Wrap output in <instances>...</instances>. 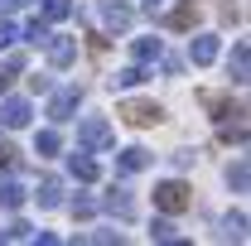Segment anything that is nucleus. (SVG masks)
Wrapping results in <instances>:
<instances>
[{"label": "nucleus", "mask_w": 251, "mask_h": 246, "mask_svg": "<svg viewBox=\"0 0 251 246\" xmlns=\"http://www.w3.org/2000/svg\"><path fill=\"white\" fill-rule=\"evenodd\" d=\"M188 58L198 63V68H208V63L218 58V39H213V34H198V39L188 44Z\"/></svg>", "instance_id": "nucleus-12"}, {"label": "nucleus", "mask_w": 251, "mask_h": 246, "mask_svg": "<svg viewBox=\"0 0 251 246\" xmlns=\"http://www.w3.org/2000/svg\"><path fill=\"white\" fill-rule=\"evenodd\" d=\"M15 73H25V53H10V58L0 63V92L15 82Z\"/></svg>", "instance_id": "nucleus-21"}, {"label": "nucleus", "mask_w": 251, "mask_h": 246, "mask_svg": "<svg viewBox=\"0 0 251 246\" xmlns=\"http://www.w3.org/2000/svg\"><path fill=\"white\" fill-rule=\"evenodd\" d=\"M44 49H49V63L53 68H68V63L77 58V39H63V34H49Z\"/></svg>", "instance_id": "nucleus-7"}, {"label": "nucleus", "mask_w": 251, "mask_h": 246, "mask_svg": "<svg viewBox=\"0 0 251 246\" xmlns=\"http://www.w3.org/2000/svg\"><path fill=\"white\" fill-rule=\"evenodd\" d=\"M150 15H155V10H150ZM155 25H164V29H193V25H198V5L184 0V5H174L169 15H155Z\"/></svg>", "instance_id": "nucleus-5"}, {"label": "nucleus", "mask_w": 251, "mask_h": 246, "mask_svg": "<svg viewBox=\"0 0 251 246\" xmlns=\"http://www.w3.org/2000/svg\"><path fill=\"white\" fill-rule=\"evenodd\" d=\"M208 111H213L218 121H227V116H242V106H232L227 97H208Z\"/></svg>", "instance_id": "nucleus-24"}, {"label": "nucleus", "mask_w": 251, "mask_h": 246, "mask_svg": "<svg viewBox=\"0 0 251 246\" xmlns=\"http://www.w3.org/2000/svg\"><path fill=\"white\" fill-rule=\"evenodd\" d=\"M126 125H155V121H164V111H159L155 101H121V111H116Z\"/></svg>", "instance_id": "nucleus-3"}, {"label": "nucleus", "mask_w": 251, "mask_h": 246, "mask_svg": "<svg viewBox=\"0 0 251 246\" xmlns=\"http://www.w3.org/2000/svg\"><path fill=\"white\" fill-rule=\"evenodd\" d=\"M25 184H15V179H0V208L5 213H15V208H25Z\"/></svg>", "instance_id": "nucleus-13"}, {"label": "nucleus", "mask_w": 251, "mask_h": 246, "mask_svg": "<svg viewBox=\"0 0 251 246\" xmlns=\"http://www.w3.org/2000/svg\"><path fill=\"white\" fill-rule=\"evenodd\" d=\"M29 116H34V106L25 101V97H5V101H0V121L10 125V130H20V125H29Z\"/></svg>", "instance_id": "nucleus-6"}, {"label": "nucleus", "mask_w": 251, "mask_h": 246, "mask_svg": "<svg viewBox=\"0 0 251 246\" xmlns=\"http://www.w3.org/2000/svg\"><path fill=\"white\" fill-rule=\"evenodd\" d=\"M34 198H39V208H58L63 203V184L58 179H44V184L34 188Z\"/></svg>", "instance_id": "nucleus-18"}, {"label": "nucleus", "mask_w": 251, "mask_h": 246, "mask_svg": "<svg viewBox=\"0 0 251 246\" xmlns=\"http://www.w3.org/2000/svg\"><path fill=\"white\" fill-rule=\"evenodd\" d=\"M247 179H251V169H247V159H237L232 169H227V184L237 188V193H247Z\"/></svg>", "instance_id": "nucleus-25"}, {"label": "nucleus", "mask_w": 251, "mask_h": 246, "mask_svg": "<svg viewBox=\"0 0 251 246\" xmlns=\"http://www.w3.org/2000/svg\"><path fill=\"white\" fill-rule=\"evenodd\" d=\"M101 20H106V29L126 34V29H130V20H135V15H130V5H126V0H101Z\"/></svg>", "instance_id": "nucleus-9"}, {"label": "nucleus", "mask_w": 251, "mask_h": 246, "mask_svg": "<svg viewBox=\"0 0 251 246\" xmlns=\"http://www.w3.org/2000/svg\"><path fill=\"white\" fill-rule=\"evenodd\" d=\"M29 222H20V217H15V222H10V227H0V242H29Z\"/></svg>", "instance_id": "nucleus-23"}, {"label": "nucleus", "mask_w": 251, "mask_h": 246, "mask_svg": "<svg viewBox=\"0 0 251 246\" xmlns=\"http://www.w3.org/2000/svg\"><path fill=\"white\" fill-rule=\"evenodd\" d=\"M140 82H145V63H130V68H121V73L111 77V87H121V92L140 87Z\"/></svg>", "instance_id": "nucleus-16"}, {"label": "nucleus", "mask_w": 251, "mask_h": 246, "mask_svg": "<svg viewBox=\"0 0 251 246\" xmlns=\"http://www.w3.org/2000/svg\"><path fill=\"white\" fill-rule=\"evenodd\" d=\"M20 39H25V44H39V49H44V39H49V20H39V15H34L29 25H20Z\"/></svg>", "instance_id": "nucleus-19"}, {"label": "nucleus", "mask_w": 251, "mask_h": 246, "mask_svg": "<svg viewBox=\"0 0 251 246\" xmlns=\"http://www.w3.org/2000/svg\"><path fill=\"white\" fill-rule=\"evenodd\" d=\"M155 5H159V0H145V10H155Z\"/></svg>", "instance_id": "nucleus-31"}, {"label": "nucleus", "mask_w": 251, "mask_h": 246, "mask_svg": "<svg viewBox=\"0 0 251 246\" xmlns=\"http://www.w3.org/2000/svg\"><path fill=\"white\" fill-rule=\"evenodd\" d=\"M15 39H20V25L15 20H0V49H10Z\"/></svg>", "instance_id": "nucleus-29"}, {"label": "nucleus", "mask_w": 251, "mask_h": 246, "mask_svg": "<svg viewBox=\"0 0 251 246\" xmlns=\"http://www.w3.org/2000/svg\"><path fill=\"white\" fill-rule=\"evenodd\" d=\"M68 15H73L68 0H44V5H39V20H49V25H53V20H68Z\"/></svg>", "instance_id": "nucleus-20"}, {"label": "nucleus", "mask_w": 251, "mask_h": 246, "mask_svg": "<svg viewBox=\"0 0 251 246\" xmlns=\"http://www.w3.org/2000/svg\"><path fill=\"white\" fill-rule=\"evenodd\" d=\"M15 5H20V0H0V15H10V10H15Z\"/></svg>", "instance_id": "nucleus-30"}, {"label": "nucleus", "mask_w": 251, "mask_h": 246, "mask_svg": "<svg viewBox=\"0 0 251 246\" xmlns=\"http://www.w3.org/2000/svg\"><path fill=\"white\" fill-rule=\"evenodd\" d=\"M145 164H150V150H140V145H130V150H121L116 154V174H140V169H145Z\"/></svg>", "instance_id": "nucleus-11"}, {"label": "nucleus", "mask_w": 251, "mask_h": 246, "mask_svg": "<svg viewBox=\"0 0 251 246\" xmlns=\"http://www.w3.org/2000/svg\"><path fill=\"white\" fill-rule=\"evenodd\" d=\"M58 150H63L58 130H39V135H34V154H39V159H53Z\"/></svg>", "instance_id": "nucleus-17"}, {"label": "nucleus", "mask_w": 251, "mask_h": 246, "mask_svg": "<svg viewBox=\"0 0 251 246\" xmlns=\"http://www.w3.org/2000/svg\"><path fill=\"white\" fill-rule=\"evenodd\" d=\"M150 242H179V227H174L169 217H155V222H150Z\"/></svg>", "instance_id": "nucleus-22"}, {"label": "nucleus", "mask_w": 251, "mask_h": 246, "mask_svg": "<svg viewBox=\"0 0 251 246\" xmlns=\"http://www.w3.org/2000/svg\"><path fill=\"white\" fill-rule=\"evenodd\" d=\"M218 135H222V145H247V121H237V125H222Z\"/></svg>", "instance_id": "nucleus-26"}, {"label": "nucleus", "mask_w": 251, "mask_h": 246, "mask_svg": "<svg viewBox=\"0 0 251 246\" xmlns=\"http://www.w3.org/2000/svg\"><path fill=\"white\" fill-rule=\"evenodd\" d=\"M49 92H53V87H49ZM77 106H82V87H58V92L49 97V116H53V121H73Z\"/></svg>", "instance_id": "nucleus-2"}, {"label": "nucleus", "mask_w": 251, "mask_h": 246, "mask_svg": "<svg viewBox=\"0 0 251 246\" xmlns=\"http://www.w3.org/2000/svg\"><path fill=\"white\" fill-rule=\"evenodd\" d=\"M130 53H135V63H155L159 53H164V44H159L155 34H145V39H135V44H130Z\"/></svg>", "instance_id": "nucleus-15"}, {"label": "nucleus", "mask_w": 251, "mask_h": 246, "mask_svg": "<svg viewBox=\"0 0 251 246\" xmlns=\"http://www.w3.org/2000/svg\"><path fill=\"white\" fill-rule=\"evenodd\" d=\"M77 140H82L87 150H106V145H111V125L101 121V116H87V121L77 125Z\"/></svg>", "instance_id": "nucleus-4"}, {"label": "nucleus", "mask_w": 251, "mask_h": 246, "mask_svg": "<svg viewBox=\"0 0 251 246\" xmlns=\"http://www.w3.org/2000/svg\"><path fill=\"white\" fill-rule=\"evenodd\" d=\"M101 208L116 217V222H130V217H135V198H130L126 188H111V193L101 198Z\"/></svg>", "instance_id": "nucleus-10"}, {"label": "nucleus", "mask_w": 251, "mask_h": 246, "mask_svg": "<svg viewBox=\"0 0 251 246\" xmlns=\"http://www.w3.org/2000/svg\"><path fill=\"white\" fill-rule=\"evenodd\" d=\"M227 73H232V82H247V73H251V53H247L242 39H237V49H232V58H227Z\"/></svg>", "instance_id": "nucleus-14"}, {"label": "nucleus", "mask_w": 251, "mask_h": 246, "mask_svg": "<svg viewBox=\"0 0 251 246\" xmlns=\"http://www.w3.org/2000/svg\"><path fill=\"white\" fill-rule=\"evenodd\" d=\"M155 208L159 213H188V208H193V193H188L184 184H179V179H164V184H155Z\"/></svg>", "instance_id": "nucleus-1"}, {"label": "nucleus", "mask_w": 251, "mask_h": 246, "mask_svg": "<svg viewBox=\"0 0 251 246\" xmlns=\"http://www.w3.org/2000/svg\"><path fill=\"white\" fill-rule=\"evenodd\" d=\"M92 213H97V198L77 193V198H73V217H92Z\"/></svg>", "instance_id": "nucleus-28"}, {"label": "nucleus", "mask_w": 251, "mask_h": 246, "mask_svg": "<svg viewBox=\"0 0 251 246\" xmlns=\"http://www.w3.org/2000/svg\"><path fill=\"white\" fill-rule=\"evenodd\" d=\"M68 174L82 179V184H97V179H101V164H97L87 150H77V154H68Z\"/></svg>", "instance_id": "nucleus-8"}, {"label": "nucleus", "mask_w": 251, "mask_h": 246, "mask_svg": "<svg viewBox=\"0 0 251 246\" xmlns=\"http://www.w3.org/2000/svg\"><path fill=\"white\" fill-rule=\"evenodd\" d=\"M0 169H20V150L10 140H0Z\"/></svg>", "instance_id": "nucleus-27"}]
</instances>
